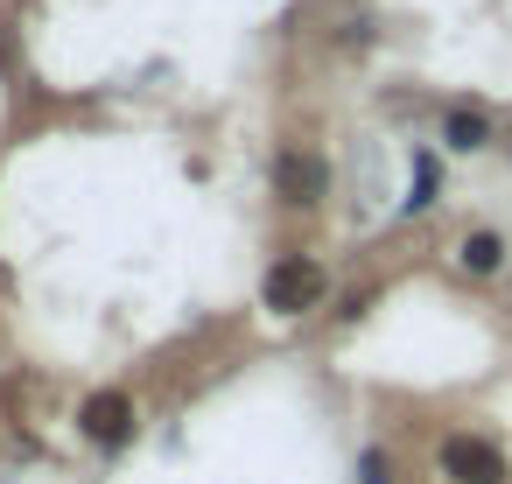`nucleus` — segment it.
<instances>
[{
    "mask_svg": "<svg viewBox=\"0 0 512 484\" xmlns=\"http://www.w3.org/2000/svg\"><path fill=\"white\" fill-rule=\"evenodd\" d=\"M435 470H442L449 484H505V477H512V470H505V449L484 442V435H470V428H456V435L435 442Z\"/></svg>",
    "mask_w": 512,
    "mask_h": 484,
    "instance_id": "7ed1b4c3",
    "label": "nucleus"
},
{
    "mask_svg": "<svg viewBox=\"0 0 512 484\" xmlns=\"http://www.w3.org/2000/svg\"><path fill=\"white\" fill-rule=\"evenodd\" d=\"M358 484H400V463L386 449H358Z\"/></svg>",
    "mask_w": 512,
    "mask_h": 484,
    "instance_id": "6e6552de",
    "label": "nucleus"
},
{
    "mask_svg": "<svg viewBox=\"0 0 512 484\" xmlns=\"http://www.w3.org/2000/svg\"><path fill=\"white\" fill-rule=\"evenodd\" d=\"M365 302H372V288H358V295H344V302H337V323H358V316H365Z\"/></svg>",
    "mask_w": 512,
    "mask_h": 484,
    "instance_id": "1a4fd4ad",
    "label": "nucleus"
},
{
    "mask_svg": "<svg viewBox=\"0 0 512 484\" xmlns=\"http://www.w3.org/2000/svg\"><path fill=\"white\" fill-rule=\"evenodd\" d=\"M442 148H449V155H484V148H491V120H484L477 106H449V113H442Z\"/></svg>",
    "mask_w": 512,
    "mask_h": 484,
    "instance_id": "39448f33",
    "label": "nucleus"
},
{
    "mask_svg": "<svg viewBox=\"0 0 512 484\" xmlns=\"http://www.w3.org/2000/svg\"><path fill=\"white\" fill-rule=\"evenodd\" d=\"M435 197H442V162H435V148H421V155H414V183H407V197H400V218L435 211Z\"/></svg>",
    "mask_w": 512,
    "mask_h": 484,
    "instance_id": "423d86ee",
    "label": "nucleus"
},
{
    "mask_svg": "<svg viewBox=\"0 0 512 484\" xmlns=\"http://www.w3.org/2000/svg\"><path fill=\"white\" fill-rule=\"evenodd\" d=\"M78 435L92 442V449H127L134 435H141V407H134V393H120V386H106V393H85V407H78Z\"/></svg>",
    "mask_w": 512,
    "mask_h": 484,
    "instance_id": "f03ea898",
    "label": "nucleus"
},
{
    "mask_svg": "<svg viewBox=\"0 0 512 484\" xmlns=\"http://www.w3.org/2000/svg\"><path fill=\"white\" fill-rule=\"evenodd\" d=\"M456 260H463V274H477V281H491V274L505 267V239H498V232H470V239L456 246Z\"/></svg>",
    "mask_w": 512,
    "mask_h": 484,
    "instance_id": "0eeeda50",
    "label": "nucleus"
},
{
    "mask_svg": "<svg viewBox=\"0 0 512 484\" xmlns=\"http://www.w3.org/2000/svg\"><path fill=\"white\" fill-rule=\"evenodd\" d=\"M274 197H288L295 211L323 204V197H330V162L309 155V148H281V155H274Z\"/></svg>",
    "mask_w": 512,
    "mask_h": 484,
    "instance_id": "20e7f679",
    "label": "nucleus"
},
{
    "mask_svg": "<svg viewBox=\"0 0 512 484\" xmlns=\"http://www.w3.org/2000/svg\"><path fill=\"white\" fill-rule=\"evenodd\" d=\"M323 295H330V274H323V260H309V253H281V260L267 267V281H260V302H267L274 316H316Z\"/></svg>",
    "mask_w": 512,
    "mask_h": 484,
    "instance_id": "f257e3e1",
    "label": "nucleus"
}]
</instances>
